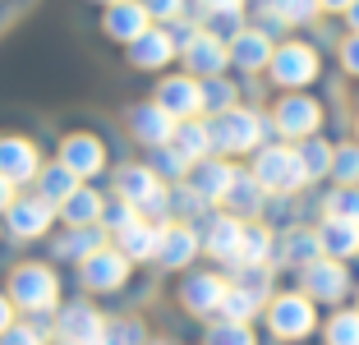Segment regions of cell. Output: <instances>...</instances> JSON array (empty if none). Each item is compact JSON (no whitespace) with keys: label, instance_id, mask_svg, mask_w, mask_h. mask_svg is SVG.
Segmentation results:
<instances>
[{"label":"cell","instance_id":"21","mask_svg":"<svg viewBox=\"0 0 359 345\" xmlns=\"http://www.w3.org/2000/svg\"><path fill=\"white\" fill-rule=\"evenodd\" d=\"M231 60L240 69H263V65H272V46H267L263 32H240L231 42Z\"/></svg>","mask_w":359,"mask_h":345},{"label":"cell","instance_id":"27","mask_svg":"<svg viewBox=\"0 0 359 345\" xmlns=\"http://www.w3.org/2000/svg\"><path fill=\"white\" fill-rule=\"evenodd\" d=\"M157 240H161V230L134 221L129 230H120V253L125 258H157Z\"/></svg>","mask_w":359,"mask_h":345},{"label":"cell","instance_id":"24","mask_svg":"<svg viewBox=\"0 0 359 345\" xmlns=\"http://www.w3.org/2000/svg\"><path fill=\"white\" fill-rule=\"evenodd\" d=\"M318 240H323V249H327L332 258H346V253H355V249H359V226H355V221H337V217H327V226L318 230Z\"/></svg>","mask_w":359,"mask_h":345},{"label":"cell","instance_id":"30","mask_svg":"<svg viewBox=\"0 0 359 345\" xmlns=\"http://www.w3.org/2000/svg\"><path fill=\"white\" fill-rule=\"evenodd\" d=\"M226 203H231L235 212H258L263 208V184H258L254 175H235L231 189H226Z\"/></svg>","mask_w":359,"mask_h":345},{"label":"cell","instance_id":"17","mask_svg":"<svg viewBox=\"0 0 359 345\" xmlns=\"http://www.w3.org/2000/svg\"><path fill=\"white\" fill-rule=\"evenodd\" d=\"M106 32L120 37V42H134V37L148 32V10H143L138 0H120V5L106 10Z\"/></svg>","mask_w":359,"mask_h":345},{"label":"cell","instance_id":"35","mask_svg":"<svg viewBox=\"0 0 359 345\" xmlns=\"http://www.w3.org/2000/svg\"><path fill=\"white\" fill-rule=\"evenodd\" d=\"M327 217L355 221V226H359V189H355V184H346L341 194H332V198H327Z\"/></svg>","mask_w":359,"mask_h":345},{"label":"cell","instance_id":"7","mask_svg":"<svg viewBox=\"0 0 359 345\" xmlns=\"http://www.w3.org/2000/svg\"><path fill=\"white\" fill-rule=\"evenodd\" d=\"M60 341L65 345H102L106 341L102 313H97V309H88V304H74V309L60 318Z\"/></svg>","mask_w":359,"mask_h":345},{"label":"cell","instance_id":"46","mask_svg":"<svg viewBox=\"0 0 359 345\" xmlns=\"http://www.w3.org/2000/svg\"><path fill=\"white\" fill-rule=\"evenodd\" d=\"M341 60H346V69H350V74H359V37H350V42H346Z\"/></svg>","mask_w":359,"mask_h":345},{"label":"cell","instance_id":"1","mask_svg":"<svg viewBox=\"0 0 359 345\" xmlns=\"http://www.w3.org/2000/svg\"><path fill=\"white\" fill-rule=\"evenodd\" d=\"M254 180L263 189H276V194H290V189L304 184V161H299V147H263L254 161Z\"/></svg>","mask_w":359,"mask_h":345},{"label":"cell","instance_id":"18","mask_svg":"<svg viewBox=\"0 0 359 345\" xmlns=\"http://www.w3.org/2000/svg\"><path fill=\"white\" fill-rule=\"evenodd\" d=\"M134 51H129V60L134 65H143V69H157V65H166L170 55H175V37L170 32H161V28H148L143 37H134Z\"/></svg>","mask_w":359,"mask_h":345},{"label":"cell","instance_id":"12","mask_svg":"<svg viewBox=\"0 0 359 345\" xmlns=\"http://www.w3.org/2000/svg\"><path fill=\"white\" fill-rule=\"evenodd\" d=\"M180 295H184V309H189V313H222L226 281H222V276H212V272H203V276H189Z\"/></svg>","mask_w":359,"mask_h":345},{"label":"cell","instance_id":"45","mask_svg":"<svg viewBox=\"0 0 359 345\" xmlns=\"http://www.w3.org/2000/svg\"><path fill=\"white\" fill-rule=\"evenodd\" d=\"M143 10H148V19L157 14V19H175L180 10H184V0H143Z\"/></svg>","mask_w":359,"mask_h":345},{"label":"cell","instance_id":"52","mask_svg":"<svg viewBox=\"0 0 359 345\" xmlns=\"http://www.w3.org/2000/svg\"><path fill=\"white\" fill-rule=\"evenodd\" d=\"M106 5H120V0H106Z\"/></svg>","mask_w":359,"mask_h":345},{"label":"cell","instance_id":"6","mask_svg":"<svg viewBox=\"0 0 359 345\" xmlns=\"http://www.w3.org/2000/svg\"><path fill=\"white\" fill-rule=\"evenodd\" d=\"M157 106L166 115H175V120H194L203 111V83H194V79H166L157 88Z\"/></svg>","mask_w":359,"mask_h":345},{"label":"cell","instance_id":"23","mask_svg":"<svg viewBox=\"0 0 359 345\" xmlns=\"http://www.w3.org/2000/svg\"><path fill=\"white\" fill-rule=\"evenodd\" d=\"M74 189H79V175L65 166V161H55V166H46L42 180H37V198H46V203L55 208V203H65Z\"/></svg>","mask_w":359,"mask_h":345},{"label":"cell","instance_id":"43","mask_svg":"<svg viewBox=\"0 0 359 345\" xmlns=\"http://www.w3.org/2000/svg\"><path fill=\"white\" fill-rule=\"evenodd\" d=\"M143 336H138L134 323H116V327H106V341L102 345H138Z\"/></svg>","mask_w":359,"mask_h":345},{"label":"cell","instance_id":"13","mask_svg":"<svg viewBox=\"0 0 359 345\" xmlns=\"http://www.w3.org/2000/svg\"><path fill=\"white\" fill-rule=\"evenodd\" d=\"M304 290L313 295V299H341L346 295V267L341 262H327V258H318L304 267Z\"/></svg>","mask_w":359,"mask_h":345},{"label":"cell","instance_id":"49","mask_svg":"<svg viewBox=\"0 0 359 345\" xmlns=\"http://www.w3.org/2000/svg\"><path fill=\"white\" fill-rule=\"evenodd\" d=\"M10 327V299H0V332Z\"/></svg>","mask_w":359,"mask_h":345},{"label":"cell","instance_id":"5","mask_svg":"<svg viewBox=\"0 0 359 345\" xmlns=\"http://www.w3.org/2000/svg\"><path fill=\"white\" fill-rule=\"evenodd\" d=\"M313 74H318V55L309 51V46L290 42V46H281V51H272V79L276 83L299 88V83H309Z\"/></svg>","mask_w":359,"mask_h":345},{"label":"cell","instance_id":"28","mask_svg":"<svg viewBox=\"0 0 359 345\" xmlns=\"http://www.w3.org/2000/svg\"><path fill=\"white\" fill-rule=\"evenodd\" d=\"M231 180H235V170L222 166V161H203V166L194 170V189H198L203 198H226Z\"/></svg>","mask_w":359,"mask_h":345},{"label":"cell","instance_id":"33","mask_svg":"<svg viewBox=\"0 0 359 345\" xmlns=\"http://www.w3.org/2000/svg\"><path fill=\"white\" fill-rule=\"evenodd\" d=\"M267 249H272V235H267L263 226H254V230H244L240 258H235V262H244V267H254V262H267Z\"/></svg>","mask_w":359,"mask_h":345},{"label":"cell","instance_id":"15","mask_svg":"<svg viewBox=\"0 0 359 345\" xmlns=\"http://www.w3.org/2000/svg\"><path fill=\"white\" fill-rule=\"evenodd\" d=\"M60 161L74 170V175H97V170H102V161H106V152H102V143H97V138L74 134V138H65V143H60Z\"/></svg>","mask_w":359,"mask_h":345},{"label":"cell","instance_id":"42","mask_svg":"<svg viewBox=\"0 0 359 345\" xmlns=\"http://www.w3.org/2000/svg\"><path fill=\"white\" fill-rule=\"evenodd\" d=\"M231 102H235V88H231V83H222V79H212V83L203 88V106H217V111H231Z\"/></svg>","mask_w":359,"mask_h":345},{"label":"cell","instance_id":"29","mask_svg":"<svg viewBox=\"0 0 359 345\" xmlns=\"http://www.w3.org/2000/svg\"><path fill=\"white\" fill-rule=\"evenodd\" d=\"M97 249H106V244H102V230H93V226L69 230V235L55 244V253H60V258H93Z\"/></svg>","mask_w":359,"mask_h":345},{"label":"cell","instance_id":"41","mask_svg":"<svg viewBox=\"0 0 359 345\" xmlns=\"http://www.w3.org/2000/svg\"><path fill=\"white\" fill-rule=\"evenodd\" d=\"M157 170H161V175H184V170H189V157H184L175 143H166L157 152Z\"/></svg>","mask_w":359,"mask_h":345},{"label":"cell","instance_id":"39","mask_svg":"<svg viewBox=\"0 0 359 345\" xmlns=\"http://www.w3.org/2000/svg\"><path fill=\"white\" fill-rule=\"evenodd\" d=\"M102 221H106V226H111V230L120 235V230H129V226L138 221V212H134V203H125V198H120V203H111V208H102Z\"/></svg>","mask_w":359,"mask_h":345},{"label":"cell","instance_id":"36","mask_svg":"<svg viewBox=\"0 0 359 345\" xmlns=\"http://www.w3.org/2000/svg\"><path fill=\"white\" fill-rule=\"evenodd\" d=\"M327 341L332 345H359V313H337L327 323Z\"/></svg>","mask_w":359,"mask_h":345},{"label":"cell","instance_id":"31","mask_svg":"<svg viewBox=\"0 0 359 345\" xmlns=\"http://www.w3.org/2000/svg\"><path fill=\"white\" fill-rule=\"evenodd\" d=\"M258 295L254 290H244V285H226V299H222V313L231 318V323H249V318L258 313Z\"/></svg>","mask_w":359,"mask_h":345},{"label":"cell","instance_id":"50","mask_svg":"<svg viewBox=\"0 0 359 345\" xmlns=\"http://www.w3.org/2000/svg\"><path fill=\"white\" fill-rule=\"evenodd\" d=\"M318 5H327V10H350V0H318Z\"/></svg>","mask_w":359,"mask_h":345},{"label":"cell","instance_id":"44","mask_svg":"<svg viewBox=\"0 0 359 345\" xmlns=\"http://www.w3.org/2000/svg\"><path fill=\"white\" fill-rule=\"evenodd\" d=\"M0 345H42V341H37L32 327H5V332H0Z\"/></svg>","mask_w":359,"mask_h":345},{"label":"cell","instance_id":"32","mask_svg":"<svg viewBox=\"0 0 359 345\" xmlns=\"http://www.w3.org/2000/svg\"><path fill=\"white\" fill-rule=\"evenodd\" d=\"M318 253H323V240H318L313 230H290V240H285V258L290 262H318Z\"/></svg>","mask_w":359,"mask_h":345},{"label":"cell","instance_id":"20","mask_svg":"<svg viewBox=\"0 0 359 345\" xmlns=\"http://www.w3.org/2000/svg\"><path fill=\"white\" fill-rule=\"evenodd\" d=\"M116 184H120V198L134 203V208H143L148 198H157V194H161L157 170H148V166H125V170L116 175Z\"/></svg>","mask_w":359,"mask_h":345},{"label":"cell","instance_id":"40","mask_svg":"<svg viewBox=\"0 0 359 345\" xmlns=\"http://www.w3.org/2000/svg\"><path fill=\"white\" fill-rule=\"evenodd\" d=\"M332 170H337L346 184H355V180H359V147H341V152H332Z\"/></svg>","mask_w":359,"mask_h":345},{"label":"cell","instance_id":"25","mask_svg":"<svg viewBox=\"0 0 359 345\" xmlns=\"http://www.w3.org/2000/svg\"><path fill=\"white\" fill-rule=\"evenodd\" d=\"M170 143H175L189 161H203L212 152V129L198 125V120H184V125H175V138H170Z\"/></svg>","mask_w":359,"mask_h":345},{"label":"cell","instance_id":"48","mask_svg":"<svg viewBox=\"0 0 359 345\" xmlns=\"http://www.w3.org/2000/svg\"><path fill=\"white\" fill-rule=\"evenodd\" d=\"M10 203H14V194H10V180H5V175H0V212H5V208H10Z\"/></svg>","mask_w":359,"mask_h":345},{"label":"cell","instance_id":"19","mask_svg":"<svg viewBox=\"0 0 359 345\" xmlns=\"http://www.w3.org/2000/svg\"><path fill=\"white\" fill-rule=\"evenodd\" d=\"M198 253V235H194L189 226H166L157 240V262H166V267H184V262Z\"/></svg>","mask_w":359,"mask_h":345},{"label":"cell","instance_id":"10","mask_svg":"<svg viewBox=\"0 0 359 345\" xmlns=\"http://www.w3.org/2000/svg\"><path fill=\"white\" fill-rule=\"evenodd\" d=\"M129 129H134L143 143L166 147L170 138H175V115H166L161 106H134V111H129Z\"/></svg>","mask_w":359,"mask_h":345},{"label":"cell","instance_id":"16","mask_svg":"<svg viewBox=\"0 0 359 345\" xmlns=\"http://www.w3.org/2000/svg\"><path fill=\"white\" fill-rule=\"evenodd\" d=\"M0 175L10 180H32L37 175V147L23 138H0Z\"/></svg>","mask_w":359,"mask_h":345},{"label":"cell","instance_id":"51","mask_svg":"<svg viewBox=\"0 0 359 345\" xmlns=\"http://www.w3.org/2000/svg\"><path fill=\"white\" fill-rule=\"evenodd\" d=\"M350 23H355V32H359V0H350Z\"/></svg>","mask_w":359,"mask_h":345},{"label":"cell","instance_id":"3","mask_svg":"<svg viewBox=\"0 0 359 345\" xmlns=\"http://www.w3.org/2000/svg\"><path fill=\"white\" fill-rule=\"evenodd\" d=\"M55 295H60V285H55V276L46 272V267H19V272L10 276V299L19 304V309L42 313V309L55 304Z\"/></svg>","mask_w":359,"mask_h":345},{"label":"cell","instance_id":"4","mask_svg":"<svg viewBox=\"0 0 359 345\" xmlns=\"http://www.w3.org/2000/svg\"><path fill=\"white\" fill-rule=\"evenodd\" d=\"M272 332L285 336V341H299V336L313 332V304L304 295H281L272 304Z\"/></svg>","mask_w":359,"mask_h":345},{"label":"cell","instance_id":"34","mask_svg":"<svg viewBox=\"0 0 359 345\" xmlns=\"http://www.w3.org/2000/svg\"><path fill=\"white\" fill-rule=\"evenodd\" d=\"M299 161H304L309 180H318V175H327V170H332V152H327V143H318V138H309V143L299 147Z\"/></svg>","mask_w":359,"mask_h":345},{"label":"cell","instance_id":"2","mask_svg":"<svg viewBox=\"0 0 359 345\" xmlns=\"http://www.w3.org/2000/svg\"><path fill=\"white\" fill-rule=\"evenodd\" d=\"M208 129H212V147H222V152H249L263 134L254 111H222Z\"/></svg>","mask_w":359,"mask_h":345},{"label":"cell","instance_id":"26","mask_svg":"<svg viewBox=\"0 0 359 345\" xmlns=\"http://www.w3.org/2000/svg\"><path fill=\"white\" fill-rule=\"evenodd\" d=\"M60 212H65L69 226H93V221H102V198H97L93 189H74V194L60 203Z\"/></svg>","mask_w":359,"mask_h":345},{"label":"cell","instance_id":"38","mask_svg":"<svg viewBox=\"0 0 359 345\" xmlns=\"http://www.w3.org/2000/svg\"><path fill=\"white\" fill-rule=\"evenodd\" d=\"M208 345H254V336H249L244 323H222L208 332Z\"/></svg>","mask_w":359,"mask_h":345},{"label":"cell","instance_id":"37","mask_svg":"<svg viewBox=\"0 0 359 345\" xmlns=\"http://www.w3.org/2000/svg\"><path fill=\"white\" fill-rule=\"evenodd\" d=\"M272 14L285 23H304L318 14V0H272Z\"/></svg>","mask_w":359,"mask_h":345},{"label":"cell","instance_id":"14","mask_svg":"<svg viewBox=\"0 0 359 345\" xmlns=\"http://www.w3.org/2000/svg\"><path fill=\"white\" fill-rule=\"evenodd\" d=\"M5 212H10V230L23 235V240L28 235H46V226H51V203L46 198H14Z\"/></svg>","mask_w":359,"mask_h":345},{"label":"cell","instance_id":"9","mask_svg":"<svg viewBox=\"0 0 359 345\" xmlns=\"http://www.w3.org/2000/svg\"><path fill=\"white\" fill-rule=\"evenodd\" d=\"M184 60H189L194 74H222L226 60H231V51L222 46L217 32H194L189 42H184Z\"/></svg>","mask_w":359,"mask_h":345},{"label":"cell","instance_id":"11","mask_svg":"<svg viewBox=\"0 0 359 345\" xmlns=\"http://www.w3.org/2000/svg\"><path fill=\"white\" fill-rule=\"evenodd\" d=\"M318 120H323V111H318V102H309V97H285V102L276 106V129L290 134V138L313 134Z\"/></svg>","mask_w":359,"mask_h":345},{"label":"cell","instance_id":"22","mask_svg":"<svg viewBox=\"0 0 359 345\" xmlns=\"http://www.w3.org/2000/svg\"><path fill=\"white\" fill-rule=\"evenodd\" d=\"M240 240H244V226H240V221L217 217V221L208 226V240H203V244H208L217 258H231V262H235V258H240Z\"/></svg>","mask_w":359,"mask_h":345},{"label":"cell","instance_id":"47","mask_svg":"<svg viewBox=\"0 0 359 345\" xmlns=\"http://www.w3.org/2000/svg\"><path fill=\"white\" fill-rule=\"evenodd\" d=\"M203 5H208L212 14H240V5H244V0H203Z\"/></svg>","mask_w":359,"mask_h":345},{"label":"cell","instance_id":"8","mask_svg":"<svg viewBox=\"0 0 359 345\" xmlns=\"http://www.w3.org/2000/svg\"><path fill=\"white\" fill-rule=\"evenodd\" d=\"M125 276H129V258L116 249H97L93 258H83V281L93 290H116V285H125Z\"/></svg>","mask_w":359,"mask_h":345}]
</instances>
